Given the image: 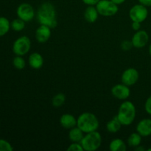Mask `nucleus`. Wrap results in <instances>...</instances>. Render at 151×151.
Masks as SVG:
<instances>
[{"instance_id": "nucleus-1", "label": "nucleus", "mask_w": 151, "mask_h": 151, "mask_svg": "<svg viewBox=\"0 0 151 151\" xmlns=\"http://www.w3.org/2000/svg\"><path fill=\"white\" fill-rule=\"evenodd\" d=\"M57 13L55 6L51 2L46 1L42 3L37 11V20L40 24L50 27L54 29L57 27Z\"/></svg>"}, {"instance_id": "nucleus-2", "label": "nucleus", "mask_w": 151, "mask_h": 151, "mask_svg": "<svg viewBox=\"0 0 151 151\" xmlns=\"http://www.w3.org/2000/svg\"><path fill=\"white\" fill-rule=\"evenodd\" d=\"M137 115L135 105L131 101L125 100L120 105L116 116L123 126L131 125L134 122Z\"/></svg>"}, {"instance_id": "nucleus-3", "label": "nucleus", "mask_w": 151, "mask_h": 151, "mask_svg": "<svg viewBox=\"0 0 151 151\" xmlns=\"http://www.w3.org/2000/svg\"><path fill=\"white\" fill-rule=\"evenodd\" d=\"M77 119V126L82 130L84 134L97 131L100 126L98 118L91 112H83L78 116Z\"/></svg>"}, {"instance_id": "nucleus-4", "label": "nucleus", "mask_w": 151, "mask_h": 151, "mask_svg": "<svg viewBox=\"0 0 151 151\" xmlns=\"http://www.w3.org/2000/svg\"><path fill=\"white\" fill-rule=\"evenodd\" d=\"M81 144L85 151L97 150L102 144L101 134L97 131L86 134Z\"/></svg>"}, {"instance_id": "nucleus-5", "label": "nucleus", "mask_w": 151, "mask_h": 151, "mask_svg": "<svg viewBox=\"0 0 151 151\" xmlns=\"http://www.w3.org/2000/svg\"><path fill=\"white\" fill-rule=\"evenodd\" d=\"M95 6L100 16L104 17L115 16L119 10L117 4L111 0H100Z\"/></svg>"}, {"instance_id": "nucleus-6", "label": "nucleus", "mask_w": 151, "mask_h": 151, "mask_svg": "<svg viewBox=\"0 0 151 151\" xmlns=\"http://www.w3.org/2000/svg\"><path fill=\"white\" fill-rule=\"evenodd\" d=\"M31 48V41L29 37L23 35L18 38L13 45V51L16 55L24 56L29 52Z\"/></svg>"}, {"instance_id": "nucleus-7", "label": "nucleus", "mask_w": 151, "mask_h": 151, "mask_svg": "<svg viewBox=\"0 0 151 151\" xmlns=\"http://www.w3.org/2000/svg\"><path fill=\"white\" fill-rule=\"evenodd\" d=\"M148 16V10L147 7L141 4H137L133 6L129 10V17L132 22L142 23Z\"/></svg>"}, {"instance_id": "nucleus-8", "label": "nucleus", "mask_w": 151, "mask_h": 151, "mask_svg": "<svg viewBox=\"0 0 151 151\" xmlns=\"http://www.w3.org/2000/svg\"><path fill=\"white\" fill-rule=\"evenodd\" d=\"M18 18L22 19L25 22H31L35 17V10L29 3H22L16 10Z\"/></svg>"}, {"instance_id": "nucleus-9", "label": "nucleus", "mask_w": 151, "mask_h": 151, "mask_svg": "<svg viewBox=\"0 0 151 151\" xmlns=\"http://www.w3.org/2000/svg\"><path fill=\"white\" fill-rule=\"evenodd\" d=\"M139 78V73L135 68L126 69L121 75L122 83L128 86L135 85L138 82Z\"/></svg>"}, {"instance_id": "nucleus-10", "label": "nucleus", "mask_w": 151, "mask_h": 151, "mask_svg": "<svg viewBox=\"0 0 151 151\" xmlns=\"http://www.w3.org/2000/svg\"><path fill=\"white\" fill-rule=\"evenodd\" d=\"M149 35L145 30L139 29L136 31L131 38L133 47L137 49H141L145 47L149 41Z\"/></svg>"}, {"instance_id": "nucleus-11", "label": "nucleus", "mask_w": 151, "mask_h": 151, "mask_svg": "<svg viewBox=\"0 0 151 151\" xmlns=\"http://www.w3.org/2000/svg\"><path fill=\"white\" fill-rule=\"evenodd\" d=\"M111 94L118 100H126L131 95V89L129 86L122 83L112 87Z\"/></svg>"}, {"instance_id": "nucleus-12", "label": "nucleus", "mask_w": 151, "mask_h": 151, "mask_svg": "<svg viewBox=\"0 0 151 151\" xmlns=\"http://www.w3.org/2000/svg\"><path fill=\"white\" fill-rule=\"evenodd\" d=\"M51 35V28L46 25L40 24V26L35 30V39L41 44H44L48 41Z\"/></svg>"}, {"instance_id": "nucleus-13", "label": "nucleus", "mask_w": 151, "mask_h": 151, "mask_svg": "<svg viewBox=\"0 0 151 151\" xmlns=\"http://www.w3.org/2000/svg\"><path fill=\"white\" fill-rule=\"evenodd\" d=\"M137 132L142 137L151 136V119L145 118L140 120L137 125Z\"/></svg>"}, {"instance_id": "nucleus-14", "label": "nucleus", "mask_w": 151, "mask_h": 151, "mask_svg": "<svg viewBox=\"0 0 151 151\" xmlns=\"http://www.w3.org/2000/svg\"><path fill=\"white\" fill-rule=\"evenodd\" d=\"M78 119L71 114H64L60 118V124L63 128L70 130L77 126Z\"/></svg>"}, {"instance_id": "nucleus-15", "label": "nucleus", "mask_w": 151, "mask_h": 151, "mask_svg": "<svg viewBox=\"0 0 151 151\" xmlns=\"http://www.w3.org/2000/svg\"><path fill=\"white\" fill-rule=\"evenodd\" d=\"M28 63L29 66L34 69H39L44 65L43 56L38 52H33L29 56Z\"/></svg>"}, {"instance_id": "nucleus-16", "label": "nucleus", "mask_w": 151, "mask_h": 151, "mask_svg": "<svg viewBox=\"0 0 151 151\" xmlns=\"http://www.w3.org/2000/svg\"><path fill=\"white\" fill-rule=\"evenodd\" d=\"M100 14L96 8V6L94 5H88L84 12L85 20L88 23H94L97 20Z\"/></svg>"}, {"instance_id": "nucleus-17", "label": "nucleus", "mask_w": 151, "mask_h": 151, "mask_svg": "<svg viewBox=\"0 0 151 151\" xmlns=\"http://www.w3.org/2000/svg\"><path fill=\"white\" fill-rule=\"evenodd\" d=\"M84 135L83 131L76 126L69 130V139L72 142H81Z\"/></svg>"}, {"instance_id": "nucleus-18", "label": "nucleus", "mask_w": 151, "mask_h": 151, "mask_svg": "<svg viewBox=\"0 0 151 151\" xmlns=\"http://www.w3.org/2000/svg\"><path fill=\"white\" fill-rule=\"evenodd\" d=\"M109 150L111 151H126L127 145L121 139H114L109 144Z\"/></svg>"}, {"instance_id": "nucleus-19", "label": "nucleus", "mask_w": 151, "mask_h": 151, "mask_svg": "<svg viewBox=\"0 0 151 151\" xmlns=\"http://www.w3.org/2000/svg\"><path fill=\"white\" fill-rule=\"evenodd\" d=\"M122 125L119 122V119H118L117 116H115L114 117L112 118L111 120H109L107 122V124H106V129H107V131L109 133L115 134V133H117L121 129Z\"/></svg>"}, {"instance_id": "nucleus-20", "label": "nucleus", "mask_w": 151, "mask_h": 151, "mask_svg": "<svg viewBox=\"0 0 151 151\" xmlns=\"http://www.w3.org/2000/svg\"><path fill=\"white\" fill-rule=\"evenodd\" d=\"M142 137L139 133H132L131 135L128 137V139H127V143L128 145L131 147H134L135 148L137 146L140 145L142 143Z\"/></svg>"}, {"instance_id": "nucleus-21", "label": "nucleus", "mask_w": 151, "mask_h": 151, "mask_svg": "<svg viewBox=\"0 0 151 151\" xmlns=\"http://www.w3.org/2000/svg\"><path fill=\"white\" fill-rule=\"evenodd\" d=\"M10 28V23L8 19L4 16H0V37L6 35Z\"/></svg>"}, {"instance_id": "nucleus-22", "label": "nucleus", "mask_w": 151, "mask_h": 151, "mask_svg": "<svg viewBox=\"0 0 151 151\" xmlns=\"http://www.w3.org/2000/svg\"><path fill=\"white\" fill-rule=\"evenodd\" d=\"M66 101V96L63 93H58L52 97V104L54 107L59 108L63 106Z\"/></svg>"}, {"instance_id": "nucleus-23", "label": "nucleus", "mask_w": 151, "mask_h": 151, "mask_svg": "<svg viewBox=\"0 0 151 151\" xmlns=\"http://www.w3.org/2000/svg\"><path fill=\"white\" fill-rule=\"evenodd\" d=\"M10 27L16 32H20V31L23 30L24 29L25 22L22 19L18 18V19L12 21V22L10 23Z\"/></svg>"}, {"instance_id": "nucleus-24", "label": "nucleus", "mask_w": 151, "mask_h": 151, "mask_svg": "<svg viewBox=\"0 0 151 151\" xmlns=\"http://www.w3.org/2000/svg\"><path fill=\"white\" fill-rule=\"evenodd\" d=\"M13 64L16 69L22 70V69H24L25 66H26V62H25L24 59L22 58V56L16 55V57H15L13 60Z\"/></svg>"}, {"instance_id": "nucleus-25", "label": "nucleus", "mask_w": 151, "mask_h": 151, "mask_svg": "<svg viewBox=\"0 0 151 151\" xmlns=\"http://www.w3.org/2000/svg\"><path fill=\"white\" fill-rule=\"evenodd\" d=\"M13 150V146L6 140L0 139V151H12Z\"/></svg>"}, {"instance_id": "nucleus-26", "label": "nucleus", "mask_w": 151, "mask_h": 151, "mask_svg": "<svg viewBox=\"0 0 151 151\" xmlns=\"http://www.w3.org/2000/svg\"><path fill=\"white\" fill-rule=\"evenodd\" d=\"M68 151H83L82 145L81 142H72L67 147Z\"/></svg>"}, {"instance_id": "nucleus-27", "label": "nucleus", "mask_w": 151, "mask_h": 151, "mask_svg": "<svg viewBox=\"0 0 151 151\" xmlns=\"http://www.w3.org/2000/svg\"><path fill=\"white\" fill-rule=\"evenodd\" d=\"M133 47V44L131 41H128V40H125L122 42L121 44V49L124 51H128L129 50H131Z\"/></svg>"}, {"instance_id": "nucleus-28", "label": "nucleus", "mask_w": 151, "mask_h": 151, "mask_svg": "<svg viewBox=\"0 0 151 151\" xmlns=\"http://www.w3.org/2000/svg\"><path fill=\"white\" fill-rule=\"evenodd\" d=\"M145 110L151 116V95L146 100L145 103Z\"/></svg>"}, {"instance_id": "nucleus-29", "label": "nucleus", "mask_w": 151, "mask_h": 151, "mask_svg": "<svg viewBox=\"0 0 151 151\" xmlns=\"http://www.w3.org/2000/svg\"><path fill=\"white\" fill-rule=\"evenodd\" d=\"M141 24L142 23H140V22H133L132 24H131V27L134 31H138L139 30L140 27H141Z\"/></svg>"}, {"instance_id": "nucleus-30", "label": "nucleus", "mask_w": 151, "mask_h": 151, "mask_svg": "<svg viewBox=\"0 0 151 151\" xmlns=\"http://www.w3.org/2000/svg\"><path fill=\"white\" fill-rule=\"evenodd\" d=\"M99 1H100V0H82L84 4H86V5H94V6L98 3Z\"/></svg>"}, {"instance_id": "nucleus-31", "label": "nucleus", "mask_w": 151, "mask_h": 151, "mask_svg": "<svg viewBox=\"0 0 151 151\" xmlns=\"http://www.w3.org/2000/svg\"><path fill=\"white\" fill-rule=\"evenodd\" d=\"M138 1L145 7H151V0H138Z\"/></svg>"}, {"instance_id": "nucleus-32", "label": "nucleus", "mask_w": 151, "mask_h": 151, "mask_svg": "<svg viewBox=\"0 0 151 151\" xmlns=\"http://www.w3.org/2000/svg\"><path fill=\"white\" fill-rule=\"evenodd\" d=\"M111 1H114V2L115 4H117V5H119V4H123L125 1V0H111Z\"/></svg>"}, {"instance_id": "nucleus-33", "label": "nucleus", "mask_w": 151, "mask_h": 151, "mask_svg": "<svg viewBox=\"0 0 151 151\" xmlns=\"http://www.w3.org/2000/svg\"><path fill=\"white\" fill-rule=\"evenodd\" d=\"M134 150L137 151H144L145 148L143 147H141V145H139L137 146V147H136L135 148H134Z\"/></svg>"}, {"instance_id": "nucleus-34", "label": "nucleus", "mask_w": 151, "mask_h": 151, "mask_svg": "<svg viewBox=\"0 0 151 151\" xmlns=\"http://www.w3.org/2000/svg\"><path fill=\"white\" fill-rule=\"evenodd\" d=\"M149 54H150V55L151 56V44H150V46H149Z\"/></svg>"}, {"instance_id": "nucleus-35", "label": "nucleus", "mask_w": 151, "mask_h": 151, "mask_svg": "<svg viewBox=\"0 0 151 151\" xmlns=\"http://www.w3.org/2000/svg\"><path fill=\"white\" fill-rule=\"evenodd\" d=\"M147 151H151V148H149V149H147Z\"/></svg>"}]
</instances>
